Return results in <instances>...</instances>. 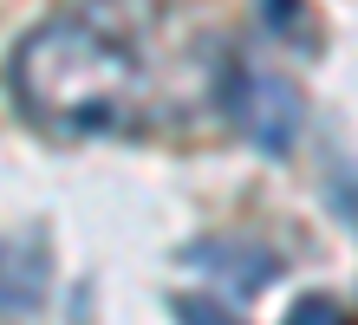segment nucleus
<instances>
[{
  "mask_svg": "<svg viewBox=\"0 0 358 325\" xmlns=\"http://www.w3.org/2000/svg\"><path fill=\"white\" fill-rule=\"evenodd\" d=\"M150 0H72L13 46L7 92L46 137H124L150 92Z\"/></svg>",
  "mask_w": 358,
  "mask_h": 325,
  "instance_id": "nucleus-1",
  "label": "nucleus"
},
{
  "mask_svg": "<svg viewBox=\"0 0 358 325\" xmlns=\"http://www.w3.org/2000/svg\"><path fill=\"white\" fill-rule=\"evenodd\" d=\"M170 306H176V325H241L222 299H202V293H176Z\"/></svg>",
  "mask_w": 358,
  "mask_h": 325,
  "instance_id": "nucleus-5",
  "label": "nucleus"
},
{
  "mask_svg": "<svg viewBox=\"0 0 358 325\" xmlns=\"http://www.w3.org/2000/svg\"><path fill=\"white\" fill-rule=\"evenodd\" d=\"M280 325H352V312H345L332 293H306V299H300V306H293Z\"/></svg>",
  "mask_w": 358,
  "mask_h": 325,
  "instance_id": "nucleus-6",
  "label": "nucleus"
},
{
  "mask_svg": "<svg viewBox=\"0 0 358 325\" xmlns=\"http://www.w3.org/2000/svg\"><path fill=\"white\" fill-rule=\"evenodd\" d=\"M46 280L52 260L39 241H0V312L7 319H33L46 306Z\"/></svg>",
  "mask_w": 358,
  "mask_h": 325,
  "instance_id": "nucleus-4",
  "label": "nucleus"
},
{
  "mask_svg": "<svg viewBox=\"0 0 358 325\" xmlns=\"http://www.w3.org/2000/svg\"><path fill=\"white\" fill-rule=\"evenodd\" d=\"M228 117H235V130L248 143H261L267 157H287L293 137H300V124H306V98H300V85L280 78V72H261V65H241L235 78H228Z\"/></svg>",
  "mask_w": 358,
  "mask_h": 325,
  "instance_id": "nucleus-2",
  "label": "nucleus"
},
{
  "mask_svg": "<svg viewBox=\"0 0 358 325\" xmlns=\"http://www.w3.org/2000/svg\"><path fill=\"white\" fill-rule=\"evenodd\" d=\"M255 7L267 13V27H273V33H300V39H306V52H313V33H320V27L306 20L300 0H255Z\"/></svg>",
  "mask_w": 358,
  "mask_h": 325,
  "instance_id": "nucleus-7",
  "label": "nucleus"
},
{
  "mask_svg": "<svg viewBox=\"0 0 358 325\" xmlns=\"http://www.w3.org/2000/svg\"><path fill=\"white\" fill-rule=\"evenodd\" d=\"M189 267H202L208 280H228L235 293H261L280 280V254H267L261 241H241V234H215V241H196L182 254Z\"/></svg>",
  "mask_w": 358,
  "mask_h": 325,
  "instance_id": "nucleus-3",
  "label": "nucleus"
}]
</instances>
